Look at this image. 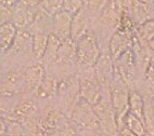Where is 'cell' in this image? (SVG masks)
Instances as JSON below:
<instances>
[{"label":"cell","instance_id":"obj_26","mask_svg":"<svg viewBox=\"0 0 154 136\" xmlns=\"http://www.w3.org/2000/svg\"><path fill=\"white\" fill-rule=\"evenodd\" d=\"M138 1H139V2H141V3H143V4H150L153 0H138Z\"/></svg>","mask_w":154,"mask_h":136},{"label":"cell","instance_id":"obj_30","mask_svg":"<svg viewBox=\"0 0 154 136\" xmlns=\"http://www.w3.org/2000/svg\"><path fill=\"white\" fill-rule=\"evenodd\" d=\"M85 1H86V0H84V3H85Z\"/></svg>","mask_w":154,"mask_h":136},{"label":"cell","instance_id":"obj_17","mask_svg":"<svg viewBox=\"0 0 154 136\" xmlns=\"http://www.w3.org/2000/svg\"><path fill=\"white\" fill-rule=\"evenodd\" d=\"M123 126L130 130L132 133H135L138 136H143L146 134V128H144L142 120L131 114L130 112H127L126 116L123 119V123H122L121 128H123Z\"/></svg>","mask_w":154,"mask_h":136},{"label":"cell","instance_id":"obj_27","mask_svg":"<svg viewBox=\"0 0 154 136\" xmlns=\"http://www.w3.org/2000/svg\"><path fill=\"white\" fill-rule=\"evenodd\" d=\"M149 46H150V48H151L152 52L154 53V39H152V40L149 42Z\"/></svg>","mask_w":154,"mask_h":136},{"label":"cell","instance_id":"obj_31","mask_svg":"<svg viewBox=\"0 0 154 136\" xmlns=\"http://www.w3.org/2000/svg\"></svg>","mask_w":154,"mask_h":136},{"label":"cell","instance_id":"obj_1","mask_svg":"<svg viewBox=\"0 0 154 136\" xmlns=\"http://www.w3.org/2000/svg\"><path fill=\"white\" fill-rule=\"evenodd\" d=\"M77 58V72L94 69L98 57L100 56L99 46L94 34L89 31L75 40Z\"/></svg>","mask_w":154,"mask_h":136},{"label":"cell","instance_id":"obj_19","mask_svg":"<svg viewBox=\"0 0 154 136\" xmlns=\"http://www.w3.org/2000/svg\"><path fill=\"white\" fill-rule=\"evenodd\" d=\"M107 2L109 0H86L84 3V8L89 12L92 19L96 21Z\"/></svg>","mask_w":154,"mask_h":136},{"label":"cell","instance_id":"obj_24","mask_svg":"<svg viewBox=\"0 0 154 136\" xmlns=\"http://www.w3.org/2000/svg\"><path fill=\"white\" fill-rule=\"evenodd\" d=\"M119 136H138V135H136L135 133H132L130 130H128L127 128H125V126H123V128L119 129Z\"/></svg>","mask_w":154,"mask_h":136},{"label":"cell","instance_id":"obj_12","mask_svg":"<svg viewBox=\"0 0 154 136\" xmlns=\"http://www.w3.org/2000/svg\"><path fill=\"white\" fill-rule=\"evenodd\" d=\"M17 33V26L12 22L0 24V53H7L12 46Z\"/></svg>","mask_w":154,"mask_h":136},{"label":"cell","instance_id":"obj_22","mask_svg":"<svg viewBox=\"0 0 154 136\" xmlns=\"http://www.w3.org/2000/svg\"><path fill=\"white\" fill-rule=\"evenodd\" d=\"M40 1L42 0H19L17 2L28 8H36L37 6H40Z\"/></svg>","mask_w":154,"mask_h":136},{"label":"cell","instance_id":"obj_28","mask_svg":"<svg viewBox=\"0 0 154 136\" xmlns=\"http://www.w3.org/2000/svg\"><path fill=\"white\" fill-rule=\"evenodd\" d=\"M151 101H152V107H153V111H154V95L152 96Z\"/></svg>","mask_w":154,"mask_h":136},{"label":"cell","instance_id":"obj_4","mask_svg":"<svg viewBox=\"0 0 154 136\" xmlns=\"http://www.w3.org/2000/svg\"><path fill=\"white\" fill-rule=\"evenodd\" d=\"M114 69L130 90H138L140 84V76L131 48L114 61Z\"/></svg>","mask_w":154,"mask_h":136},{"label":"cell","instance_id":"obj_13","mask_svg":"<svg viewBox=\"0 0 154 136\" xmlns=\"http://www.w3.org/2000/svg\"><path fill=\"white\" fill-rule=\"evenodd\" d=\"M60 43H61V40L58 37H55L53 34H49L47 48H46L44 56H42V58L40 60V63L44 65V67L47 66V68H49L54 64Z\"/></svg>","mask_w":154,"mask_h":136},{"label":"cell","instance_id":"obj_9","mask_svg":"<svg viewBox=\"0 0 154 136\" xmlns=\"http://www.w3.org/2000/svg\"><path fill=\"white\" fill-rule=\"evenodd\" d=\"M23 72H24L26 93H33L34 94L39 87L42 79H44L46 68L44 67L42 63L38 62L36 64H32V65L24 68Z\"/></svg>","mask_w":154,"mask_h":136},{"label":"cell","instance_id":"obj_21","mask_svg":"<svg viewBox=\"0 0 154 136\" xmlns=\"http://www.w3.org/2000/svg\"><path fill=\"white\" fill-rule=\"evenodd\" d=\"M84 7V0H63V11L75 14Z\"/></svg>","mask_w":154,"mask_h":136},{"label":"cell","instance_id":"obj_25","mask_svg":"<svg viewBox=\"0 0 154 136\" xmlns=\"http://www.w3.org/2000/svg\"><path fill=\"white\" fill-rule=\"evenodd\" d=\"M7 132V120L0 116V135H2Z\"/></svg>","mask_w":154,"mask_h":136},{"label":"cell","instance_id":"obj_15","mask_svg":"<svg viewBox=\"0 0 154 136\" xmlns=\"http://www.w3.org/2000/svg\"><path fill=\"white\" fill-rule=\"evenodd\" d=\"M48 37L49 34H35L32 37V52H33V56L36 61L40 62L47 48L48 43Z\"/></svg>","mask_w":154,"mask_h":136},{"label":"cell","instance_id":"obj_2","mask_svg":"<svg viewBox=\"0 0 154 136\" xmlns=\"http://www.w3.org/2000/svg\"><path fill=\"white\" fill-rule=\"evenodd\" d=\"M130 89L125 83L114 69V77L110 83V97L113 110L115 112L119 131L123 123V119L128 112V96Z\"/></svg>","mask_w":154,"mask_h":136},{"label":"cell","instance_id":"obj_18","mask_svg":"<svg viewBox=\"0 0 154 136\" xmlns=\"http://www.w3.org/2000/svg\"><path fill=\"white\" fill-rule=\"evenodd\" d=\"M135 35L139 40L146 43L154 39V19H146L142 24L136 26Z\"/></svg>","mask_w":154,"mask_h":136},{"label":"cell","instance_id":"obj_6","mask_svg":"<svg viewBox=\"0 0 154 136\" xmlns=\"http://www.w3.org/2000/svg\"><path fill=\"white\" fill-rule=\"evenodd\" d=\"M134 37H135V33L129 34L116 28L109 41V54L113 61H115L124 52L131 48Z\"/></svg>","mask_w":154,"mask_h":136},{"label":"cell","instance_id":"obj_23","mask_svg":"<svg viewBox=\"0 0 154 136\" xmlns=\"http://www.w3.org/2000/svg\"><path fill=\"white\" fill-rule=\"evenodd\" d=\"M19 0H0V6L3 8H12Z\"/></svg>","mask_w":154,"mask_h":136},{"label":"cell","instance_id":"obj_7","mask_svg":"<svg viewBox=\"0 0 154 136\" xmlns=\"http://www.w3.org/2000/svg\"><path fill=\"white\" fill-rule=\"evenodd\" d=\"M94 23V19L89 14V12L83 7L79 11L73 14L71 25V38L73 40H76L82 35L91 31Z\"/></svg>","mask_w":154,"mask_h":136},{"label":"cell","instance_id":"obj_16","mask_svg":"<svg viewBox=\"0 0 154 136\" xmlns=\"http://www.w3.org/2000/svg\"><path fill=\"white\" fill-rule=\"evenodd\" d=\"M144 97L143 107V124L146 128V133L150 136H154V111L152 107V96L142 95Z\"/></svg>","mask_w":154,"mask_h":136},{"label":"cell","instance_id":"obj_10","mask_svg":"<svg viewBox=\"0 0 154 136\" xmlns=\"http://www.w3.org/2000/svg\"><path fill=\"white\" fill-rule=\"evenodd\" d=\"M73 15L65 11H61L52 16L51 34L58 37L61 41L71 37V25Z\"/></svg>","mask_w":154,"mask_h":136},{"label":"cell","instance_id":"obj_29","mask_svg":"<svg viewBox=\"0 0 154 136\" xmlns=\"http://www.w3.org/2000/svg\"><path fill=\"white\" fill-rule=\"evenodd\" d=\"M0 136H10L8 133H5V134H2V135H0Z\"/></svg>","mask_w":154,"mask_h":136},{"label":"cell","instance_id":"obj_11","mask_svg":"<svg viewBox=\"0 0 154 136\" xmlns=\"http://www.w3.org/2000/svg\"><path fill=\"white\" fill-rule=\"evenodd\" d=\"M12 9V23L17 26V29H26L33 23L37 10H35V8L23 6L20 2L15 3Z\"/></svg>","mask_w":154,"mask_h":136},{"label":"cell","instance_id":"obj_20","mask_svg":"<svg viewBox=\"0 0 154 136\" xmlns=\"http://www.w3.org/2000/svg\"><path fill=\"white\" fill-rule=\"evenodd\" d=\"M40 6L45 11L51 15L63 11V0H42Z\"/></svg>","mask_w":154,"mask_h":136},{"label":"cell","instance_id":"obj_3","mask_svg":"<svg viewBox=\"0 0 154 136\" xmlns=\"http://www.w3.org/2000/svg\"><path fill=\"white\" fill-rule=\"evenodd\" d=\"M71 122L75 125L78 132L82 131H99L100 123L94 111L92 105L79 98L69 114Z\"/></svg>","mask_w":154,"mask_h":136},{"label":"cell","instance_id":"obj_5","mask_svg":"<svg viewBox=\"0 0 154 136\" xmlns=\"http://www.w3.org/2000/svg\"><path fill=\"white\" fill-rule=\"evenodd\" d=\"M78 83H79V95L80 98L94 105L101 94L102 85L97 79L94 69L77 72Z\"/></svg>","mask_w":154,"mask_h":136},{"label":"cell","instance_id":"obj_14","mask_svg":"<svg viewBox=\"0 0 154 136\" xmlns=\"http://www.w3.org/2000/svg\"><path fill=\"white\" fill-rule=\"evenodd\" d=\"M144 97L138 90H130L128 96V112L136 116L143 122Z\"/></svg>","mask_w":154,"mask_h":136},{"label":"cell","instance_id":"obj_8","mask_svg":"<svg viewBox=\"0 0 154 136\" xmlns=\"http://www.w3.org/2000/svg\"><path fill=\"white\" fill-rule=\"evenodd\" d=\"M94 72L101 85H110L114 77V61L109 53H101L94 66Z\"/></svg>","mask_w":154,"mask_h":136}]
</instances>
